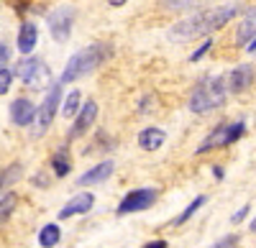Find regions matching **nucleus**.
Wrapping results in <instances>:
<instances>
[{"mask_svg": "<svg viewBox=\"0 0 256 248\" xmlns=\"http://www.w3.org/2000/svg\"><path fill=\"white\" fill-rule=\"evenodd\" d=\"M238 246V236L233 233V236H226V238H220L218 243H212L210 248H236Z\"/></svg>", "mask_w": 256, "mask_h": 248, "instance_id": "5701e85b", "label": "nucleus"}, {"mask_svg": "<svg viewBox=\"0 0 256 248\" xmlns=\"http://www.w3.org/2000/svg\"><path fill=\"white\" fill-rule=\"evenodd\" d=\"M59 102H62V87L54 85V87L49 90L46 100L41 102V108L36 110V118H38V133H41V131H46V128L52 126V120H54V115H56Z\"/></svg>", "mask_w": 256, "mask_h": 248, "instance_id": "0eeeda50", "label": "nucleus"}, {"mask_svg": "<svg viewBox=\"0 0 256 248\" xmlns=\"http://www.w3.org/2000/svg\"><path fill=\"white\" fill-rule=\"evenodd\" d=\"M52 169H54V177H59V179L70 174V169H72V159H70L67 146H62V149L52 156Z\"/></svg>", "mask_w": 256, "mask_h": 248, "instance_id": "f3484780", "label": "nucleus"}, {"mask_svg": "<svg viewBox=\"0 0 256 248\" xmlns=\"http://www.w3.org/2000/svg\"><path fill=\"white\" fill-rule=\"evenodd\" d=\"M16 77L20 82H26L28 87H41L44 82H49V67H44L41 59L26 56L16 64Z\"/></svg>", "mask_w": 256, "mask_h": 248, "instance_id": "39448f33", "label": "nucleus"}, {"mask_svg": "<svg viewBox=\"0 0 256 248\" xmlns=\"http://www.w3.org/2000/svg\"><path fill=\"white\" fill-rule=\"evenodd\" d=\"M113 169H116V164L108 159V161H100V164H95L92 169H88L80 179H77V184L80 187H88V184H100V182H105L110 174H113Z\"/></svg>", "mask_w": 256, "mask_h": 248, "instance_id": "ddd939ff", "label": "nucleus"}, {"mask_svg": "<svg viewBox=\"0 0 256 248\" xmlns=\"http://www.w3.org/2000/svg\"><path fill=\"white\" fill-rule=\"evenodd\" d=\"M246 49H248V51H256V36H254V38L248 41V44H246Z\"/></svg>", "mask_w": 256, "mask_h": 248, "instance_id": "c85d7f7f", "label": "nucleus"}, {"mask_svg": "<svg viewBox=\"0 0 256 248\" xmlns=\"http://www.w3.org/2000/svg\"><path fill=\"white\" fill-rule=\"evenodd\" d=\"M246 133V123L244 120H236V123H220V126L212 131L200 146H198V154H205L210 149H218V146H230L236 143L241 136Z\"/></svg>", "mask_w": 256, "mask_h": 248, "instance_id": "20e7f679", "label": "nucleus"}, {"mask_svg": "<svg viewBox=\"0 0 256 248\" xmlns=\"http://www.w3.org/2000/svg\"><path fill=\"white\" fill-rule=\"evenodd\" d=\"M251 82H254V69L248 64H241L226 77V90L228 92H244L246 87H251Z\"/></svg>", "mask_w": 256, "mask_h": 248, "instance_id": "9b49d317", "label": "nucleus"}, {"mask_svg": "<svg viewBox=\"0 0 256 248\" xmlns=\"http://www.w3.org/2000/svg\"><path fill=\"white\" fill-rule=\"evenodd\" d=\"M36 38H38V31H36L34 23L20 26V31H18V49H20V54H31L34 46H36Z\"/></svg>", "mask_w": 256, "mask_h": 248, "instance_id": "2eb2a0df", "label": "nucleus"}, {"mask_svg": "<svg viewBox=\"0 0 256 248\" xmlns=\"http://www.w3.org/2000/svg\"><path fill=\"white\" fill-rule=\"evenodd\" d=\"M205 202H208V197H205V195H198V197L192 200V202L187 205V208H184V210H182V213H180V215L174 218V223H172V225H184V223H187V220H190L192 215H195V213H198V210L202 208Z\"/></svg>", "mask_w": 256, "mask_h": 248, "instance_id": "6ab92c4d", "label": "nucleus"}, {"mask_svg": "<svg viewBox=\"0 0 256 248\" xmlns=\"http://www.w3.org/2000/svg\"><path fill=\"white\" fill-rule=\"evenodd\" d=\"M10 82H13V74L6 67H0V95H6L10 90Z\"/></svg>", "mask_w": 256, "mask_h": 248, "instance_id": "4be33fe9", "label": "nucleus"}, {"mask_svg": "<svg viewBox=\"0 0 256 248\" xmlns=\"http://www.w3.org/2000/svg\"><path fill=\"white\" fill-rule=\"evenodd\" d=\"M72 8H56L52 15H49V31L56 41H67L70 33H72Z\"/></svg>", "mask_w": 256, "mask_h": 248, "instance_id": "6e6552de", "label": "nucleus"}, {"mask_svg": "<svg viewBox=\"0 0 256 248\" xmlns=\"http://www.w3.org/2000/svg\"><path fill=\"white\" fill-rule=\"evenodd\" d=\"M236 15V5H226V8H216V10H208L200 13L190 20H182L172 28V38L177 41H190V38H198V36H208L210 31L223 28L228 20Z\"/></svg>", "mask_w": 256, "mask_h": 248, "instance_id": "f257e3e1", "label": "nucleus"}, {"mask_svg": "<svg viewBox=\"0 0 256 248\" xmlns=\"http://www.w3.org/2000/svg\"><path fill=\"white\" fill-rule=\"evenodd\" d=\"M3 187H6V177H3V174H0V190H3Z\"/></svg>", "mask_w": 256, "mask_h": 248, "instance_id": "2f4dec72", "label": "nucleus"}, {"mask_svg": "<svg viewBox=\"0 0 256 248\" xmlns=\"http://www.w3.org/2000/svg\"><path fill=\"white\" fill-rule=\"evenodd\" d=\"M92 205H95V195H92V192H80V195L70 197L67 205H64V208L59 210V220H67V218H74V215L90 213Z\"/></svg>", "mask_w": 256, "mask_h": 248, "instance_id": "1a4fd4ad", "label": "nucleus"}, {"mask_svg": "<svg viewBox=\"0 0 256 248\" xmlns=\"http://www.w3.org/2000/svg\"><path fill=\"white\" fill-rule=\"evenodd\" d=\"M248 210H251V205H244V208H241V210H238L236 215L230 218V223H241V220H244V218L248 215Z\"/></svg>", "mask_w": 256, "mask_h": 248, "instance_id": "a878e982", "label": "nucleus"}, {"mask_svg": "<svg viewBox=\"0 0 256 248\" xmlns=\"http://www.w3.org/2000/svg\"><path fill=\"white\" fill-rule=\"evenodd\" d=\"M256 36V10L246 13V18L238 23V33H236V41H238V46H246L248 41Z\"/></svg>", "mask_w": 256, "mask_h": 248, "instance_id": "dca6fc26", "label": "nucleus"}, {"mask_svg": "<svg viewBox=\"0 0 256 248\" xmlns=\"http://www.w3.org/2000/svg\"><path fill=\"white\" fill-rule=\"evenodd\" d=\"M80 100H82V95H80L77 90H72V92L67 95V100H62V113H64V118H72V115L80 110Z\"/></svg>", "mask_w": 256, "mask_h": 248, "instance_id": "412c9836", "label": "nucleus"}, {"mask_svg": "<svg viewBox=\"0 0 256 248\" xmlns=\"http://www.w3.org/2000/svg\"><path fill=\"white\" fill-rule=\"evenodd\" d=\"M95 118H98V102H95V100H88V102H84V105L80 108V115H77L74 126H72V138L88 133V131L92 128Z\"/></svg>", "mask_w": 256, "mask_h": 248, "instance_id": "9d476101", "label": "nucleus"}, {"mask_svg": "<svg viewBox=\"0 0 256 248\" xmlns=\"http://www.w3.org/2000/svg\"><path fill=\"white\" fill-rule=\"evenodd\" d=\"M166 143V133L162 131V128H154V126H148V128H144L141 133H138V146L144 149V151H156V149H162Z\"/></svg>", "mask_w": 256, "mask_h": 248, "instance_id": "4468645a", "label": "nucleus"}, {"mask_svg": "<svg viewBox=\"0 0 256 248\" xmlns=\"http://www.w3.org/2000/svg\"><path fill=\"white\" fill-rule=\"evenodd\" d=\"M226 82L218 79V77H212V79H202L200 85L192 90L190 95V110L192 113H210V110H216L220 108L223 102H226Z\"/></svg>", "mask_w": 256, "mask_h": 248, "instance_id": "f03ea898", "label": "nucleus"}, {"mask_svg": "<svg viewBox=\"0 0 256 248\" xmlns=\"http://www.w3.org/2000/svg\"><path fill=\"white\" fill-rule=\"evenodd\" d=\"M8 59H10V49H8V44H3V41H0V67H6Z\"/></svg>", "mask_w": 256, "mask_h": 248, "instance_id": "b1692460", "label": "nucleus"}, {"mask_svg": "<svg viewBox=\"0 0 256 248\" xmlns=\"http://www.w3.org/2000/svg\"><path fill=\"white\" fill-rule=\"evenodd\" d=\"M156 202V190H131L118 205V215H128V213H141L148 210Z\"/></svg>", "mask_w": 256, "mask_h": 248, "instance_id": "423d86ee", "label": "nucleus"}, {"mask_svg": "<svg viewBox=\"0 0 256 248\" xmlns=\"http://www.w3.org/2000/svg\"><path fill=\"white\" fill-rule=\"evenodd\" d=\"M108 3H110V5H116V8H120V5L126 3V0H108Z\"/></svg>", "mask_w": 256, "mask_h": 248, "instance_id": "c756f323", "label": "nucleus"}, {"mask_svg": "<svg viewBox=\"0 0 256 248\" xmlns=\"http://www.w3.org/2000/svg\"><path fill=\"white\" fill-rule=\"evenodd\" d=\"M141 248H166V241H148V243L141 246Z\"/></svg>", "mask_w": 256, "mask_h": 248, "instance_id": "bb28decb", "label": "nucleus"}, {"mask_svg": "<svg viewBox=\"0 0 256 248\" xmlns=\"http://www.w3.org/2000/svg\"><path fill=\"white\" fill-rule=\"evenodd\" d=\"M10 118H13L16 126L24 128L36 118V105L31 100H26V97H18V100H13V105H10Z\"/></svg>", "mask_w": 256, "mask_h": 248, "instance_id": "f8f14e48", "label": "nucleus"}, {"mask_svg": "<svg viewBox=\"0 0 256 248\" xmlns=\"http://www.w3.org/2000/svg\"><path fill=\"white\" fill-rule=\"evenodd\" d=\"M248 228H251V231H254V233H256V218H254V220H251V223H248Z\"/></svg>", "mask_w": 256, "mask_h": 248, "instance_id": "7c9ffc66", "label": "nucleus"}, {"mask_svg": "<svg viewBox=\"0 0 256 248\" xmlns=\"http://www.w3.org/2000/svg\"><path fill=\"white\" fill-rule=\"evenodd\" d=\"M59 238H62V231H59V225H54V223H46L44 228H41V233H38V243L44 246V248L56 246Z\"/></svg>", "mask_w": 256, "mask_h": 248, "instance_id": "a211bd4d", "label": "nucleus"}, {"mask_svg": "<svg viewBox=\"0 0 256 248\" xmlns=\"http://www.w3.org/2000/svg\"><path fill=\"white\" fill-rule=\"evenodd\" d=\"M210 46H212V38H210V41H205V44H202V46H200V49H198L195 54H192L190 59H192V61H198V59H200V56H202V54H205V51L210 49Z\"/></svg>", "mask_w": 256, "mask_h": 248, "instance_id": "393cba45", "label": "nucleus"}, {"mask_svg": "<svg viewBox=\"0 0 256 248\" xmlns=\"http://www.w3.org/2000/svg\"><path fill=\"white\" fill-rule=\"evenodd\" d=\"M108 56V46L105 44H92L88 49H80L70 61H67V67H64L62 72V82H74L84 74H90L95 67H100V61Z\"/></svg>", "mask_w": 256, "mask_h": 248, "instance_id": "7ed1b4c3", "label": "nucleus"}, {"mask_svg": "<svg viewBox=\"0 0 256 248\" xmlns=\"http://www.w3.org/2000/svg\"><path fill=\"white\" fill-rule=\"evenodd\" d=\"M16 205H18V195L16 192H6L3 197H0V223L8 220L16 210Z\"/></svg>", "mask_w": 256, "mask_h": 248, "instance_id": "aec40b11", "label": "nucleus"}, {"mask_svg": "<svg viewBox=\"0 0 256 248\" xmlns=\"http://www.w3.org/2000/svg\"><path fill=\"white\" fill-rule=\"evenodd\" d=\"M212 177H216V179H223V169H220V167H212Z\"/></svg>", "mask_w": 256, "mask_h": 248, "instance_id": "cd10ccee", "label": "nucleus"}]
</instances>
